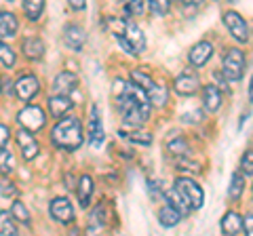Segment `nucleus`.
<instances>
[{"label":"nucleus","instance_id":"obj_26","mask_svg":"<svg viewBox=\"0 0 253 236\" xmlns=\"http://www.w3.org/2000/svg\"><path fill=\"white\" fill-rule=\"evenodd\" d=\"M17 228L13 224V215L9 211H0V236H15Z\"/></svg>","mask_w":253,"mask_h":236},{"label":"nucleus","instance_id":"obj_36","mask_svg":"<svg viewBox=\"0 0 253 236\" xmlns=\"http://www.w3.org/2000/svg\"><path fill=\"white\" fill-rule=\"evenodd\" d=\"M241 171L243 175H253V148H249V150H245L243 158H241Z\"/></svg>","mask_w":253,"mask_h":236},{"label":"nucleus","instance_id":"obj_21","mask_svg":"<svg viewBox=\"0 0 253 236\" xmlns=\"http://www.w3.org/2000/svg\"><path fill=\"white\" fill-rule=\"evenodd\" d=\"M17 34V19L9 11H0V38H13Z\"/></svg>","mask_w":253,"mask_h":236},{"label":"nucleus","instance_id":"obj_4","mask_svg":"<svg viewBox=\"0 0 253 236\" xmlns=\"http://www.w3.org/2000/svg\"><path fill=\"white\" fill-rule=\"evenodd\" d=\"M245 72V53L241 49H228L221 59V74L226 80L236 82L243 78Z\"/></svg>","mask_w":253,"mask_h":236},{"label":"nucleus","instance_id":"obj_11","mask_svg":"<svg viewBox=\"0 0 253 236\" xmlns=\"http://www.w3.org/2000/svg\"><path fill=\"white\" fill-rule=\"evenodd\" d=\"M15 139H17V144L21 148V156H23V158H26V160H34L38 156V150H41V148H38V141H36L34 135H32V131L21 127V131H17Z\"/></svg>","mask_w":253,"mask_h":236},{"label":"nucleus","instance_id":"obj_7","mask_svg":"<svg viewBox=\"0 0 253 236\" xmlns=\"http://www.w3.org/2000/svg\"><path fill=\"white\" fill-rule=\"evenodd\" d=\"M49 211H51V217L55 222H59L61 226H68L74 222V207L66 196H57L53 198L51 204H49Z\"/></svg>","mask_w":253,"mask_h":236},{"label":"nucleus","instance_id":"obj_8","mask_svg":"<svg viewBox=\"0 0 253 236\" xmlns=\"http://www.w3.org/2000/svg\"><path fill=\"white\" fill-rule=\"evenodd\" d=\"M175 186L181 190V194H184L186 198L192 202L194 209H201L203 204H205V192H203V188L194 182V179H190V177H177Z\"/></svg>","mask_w":253,"mask_h":236},{"label":"nucleus","instance_id":"obj_14","mask_svg":"<svg viewBox=\"0 0 253 236\" xmlns=\"http://www.w3.org/2000/svg\"><path fill=\"white\" fill-rule=\"evenodd\" d=\"M106 139V133H104V124H101V114H99V108L93 106L91 110V120H89V141L93 148H99Z\"/></svg>","mask_w":253,"mask_h":236},{"label":"nucleus","instance_id":"obj_1","mask_svg":"<svg viewBox=\"0 0 253 236\" xmlns=\"http://www.w3.org/2000/svg\"><path fill=\"white\" fill-rule=\"evenodd\" d=\"M114 97H116V106L121 112L123 120L133 127H139L150 118V106L152 101L148 97V91L141 89L135 82H123L116 80L114 86Z\"/></svg>","mask_w":253,"mask_h":236},{"label":"nucleus","instance_id":"obj_42","mask_svg":"<svg viewBox=\"0 0 253 236\" xmlns=\"http://www.w3.org/2000/svg\"><path fill=\"white\" fill-rule=\"evenodd\" d=\"M181 2H184L186 6H196V4H201L203 0H181Z\"/></svg>","mask_w":253,"mask_h":236},{"label":"nucleus","instance_id":"obj_28","mask_svg":"<svg viewBox=\"0 0 253 236\" xmlns=\"http://www.w3.org/2000/svg\"><path fill=\"white\" fill-rule=\"evenodd\" d=\"M15 61H17V57H15V51L2 40V38H0V64H2L4 68H13Z\"/></svg>","mask_w":253,"mask_h":236},{"label":"nucleus","instance_id":"obj_34","mask_svg":"<svg viewBox=\"0 0 253 236\" xmlns=\"http://www.w3.org/2000/svg\"><path fill=\"white\" fill-rule=\"evenodd\" d=\"M148 0H125V13L126 15H144Z\"/></svg>","mask_w":253,"mask_h":236},{"label":"nucleus","instance_id":"obj_15","mask_svg":"<svg viewBox=\"0 0 253 236\" xmlns=\"http://www.w3.org/2000/svg\"><path fill=\"white\" fill-rule=\"evenodd\" d=\"M165 198H167V202L171 204V207H175V209H177L184 217L192 213V209H194V207H192V202H190V200L186 198V196L181 194V190H179L177 186H173L171 190L165 192Z\"/></svg>","mask_w":253,"mask_h":236},{"label":"nucleus","instance_id":"obj_23","mask_svg":"<svg viewBox=\"0 0 253 236\" xmlns=\"http://www.w3.org/2000/svg\"><path fill=\"white\" fill-rule=\"evenodd\" d=\"M181 217H184V215H181L175 207H171L169 202L165 204V207H163L161 211H158V222H161V226H165V228H173V226H177Z\"/></svg>","mask_w":253,"mask_h":236},{"label":"nucleus","instance_id":"obj_39","mask_svg":"<svg viewBox=\"0 0 253 236\" xmlns=\"http://www.w3.org/2000/svg\"><path fill=\"white\" fill-rule=\"evenodd\" d=\"M11 137V131L4 127V124H0V148H4L6 146V141H9Z\"/></svg>","mask_w":253,"mask_h":236},{"label":"nucleus","instance_id":"obj_19","mask_svg":"<svg viewBox=\"0 0 253 236\" xmlns=\"http://www.w3.org/2000/svg\"><path fill=\"white\" fill-rule=\"evenodd\" d=\"M93 190H95V184L91 175H83L81 182H78V188H76V194H78V202L81 207L86 209L91 204V198H93Z\"/></svg>","mask_w":253,"mask_h":236},{"label":"nucleus","instance_id":"obj_3","mask_svg":"<svg viewBox=\"0 0 253 236\" xmlns=\"http://www.w3.org/2000/svg\"><path fill=\"white\" fill-rule=\"evenodd\" d=\"M114 36H116V40L121 42L123 51H126L129 55H139V53L146 51V34L141 32V28L137 23L125 21L123 32H118Z\"/></svg>","mask_w":253,"mask_h":236},{"label":"nucleus","instance_id":"obj_10","mask_svg":"<svg viewBox=\"0 0 253 236\" xmlns=\"http://www.w3.org/2000/svg\"><path fill=\"white\" fill-rule=\"evenodd\" d=\"M213 44L209 40H201V42H196L192 49H190L188 53V61H190V66H194V68H203V66H207V61L213 57Z\"/></svg>","mask_w":253,"mask_h":236},{"label":"nucleus","instance_id":"obj_43","mask_svg":"<svg viewBox=\"0 0 253 236\" xmlns=\"http://www.w3.org/2000/svg\"><path fill=\"white\" fill-rule=\"evenodd\" d=\"M249 101L253 104V76H251V80H249Z\"/></svg>","mask_w":253,"mask_h":236},{"label":"nucleus","instance_id":"obj_31","mask_svg":"<svg viewBox=\"0 0 253 236\" xmlns=\"http://www.w3.org/2000/svg\"><path fill=\"white\" fill-rule=\"evenodd\" d=\"M150 2V11H152V15H156V17H163V15H167L173 0H148Z\"/></svg>","mask_w":253,"mask_h":236},{"label":"nucleus","instance_id":"obj_24","mask_svg":"<svg viewBox=\"0 0 253 236\" xmlns=\"http://www.w3.org/2000/svg\"><path fill=\"white\" fill-rule=\"evenodd\" d=\"M245 192V175H243V171L239 173H232V177H230V186H228V198L230 200H241V196Z\"/></svg>","mask_w":253,"mask_h":236},{"label":"nucleus","instance_id":"obj_2","mask_svg":"<svg viewBox=\"0 0 253 236\" xmlns=\"http://www.w3.org/2000/svg\"><path fill=\"white\" fill-rule=\"evenodd\" d=\"M51 139L59 150H68V152L78 150V148L83 146V139H84L83 122L78 120L76 116L59 118L57 124H55L53 131H51Z\"/></svg>","mask_w":253,"mask_h":236},{"label":"nucleus","instance_id":"obj_27","mask_svg":"<svg viewBox=\"0 0 253 236\" xmlns=\"http://www.w3.org/2000/svg\"><path fill=\"white\" fill-rule=\"evenodd\" d=\"M148 97H150V101H152V106H165L167 104V89H165L163 84H156L154 82V86L148 91Z\"/></svg>","mask_w":253,"mask_h":236},{"label":"nucleus","instance_id":"obj_35","mask_svg":"<svg viewBox=\"0 0 253 236\" xmlns=\"http://www.w3.org/2000/svg\"><path fill=\"white\" fill-rule=\"evenodd\" d=\"M15 167V158L6 148H0V173H11Z\"/></svg>","mask_w":253,"mask_h":236},{"label":"nucleus","instance_id":"obj_20","mask_svg":"<svg viewBox=\"0 0 253 236\" xmlns=\"http://www.w3.org/2000/svg\"><path fill=\"white\" fill-rule=\"evenodd\" d=\"M219 226H221V232H224V234L236 236V234L245 232L243 230V217L239 213H234V211H228V213L221 217V224Z\"/></svg>","mask_w":253,"mask_h":236},{"label":"nucleus","instance_id":"obj_18","mask_svg":"<svg viewBox=\"0 0 253 236\" xmlns=\"http://www.w3.org/2000/svg\"><path fill=\"white\" fill-rule=\"evenodd\" d=\"M21 51H23V55H26L28 59L38 61V59H42V55H44V42L41 40V38H36V36H30V38H26V40L21 42Z\"/></svg>","mask_w":253,"mask_h":236},{"label":"nucleus","instance_id":"obj_41","mask_svg":"<svg viewBox=\"0 0 253 236\" xmlns=\"http://www.w3.org/2000/svg\"><path fill=\"white\" fill-rule=\"evenodd\" d=\"M70 2V6H72V9H76V11H83L84 6H86V0H68Z\"/></svg>","mask_w":253,"mask_h":236},{"label":"nucleus","instance_id":"obj_37","mask_svg":"<svg viewBox=\"0 0 253 236\" xmlns=\"http://www.w3.org/2000/svg\"><path fill=\"white\" fill-rule=\"evenodd\" d=\"M0 194L2 196H17V188L11 184H0Z\"/></svg>","mask_w":253,"mask_h":236},{"label":"nucleus","instance_id":"obj_32","mask_svg":"<svg viewBox=\"0 0 253 236\" xmlns=\"http://www.w3.org/2000/svg\"><path fill=\"white\" fill-rule=\"evenodd\" d=\"M131 80L135 84H139L141 89H146V91H150L154 86V80L146 72H141V70H133V72H131Z\"/></svg>","mask_w":253,"mask_h":236},{"label":"nucleus","instance_id":"obj_17","mask_svg":"<svg viewBox=\"0 0 253 236\" xmlns=\"http://www.w3.org/2000/svg\"><path fill=\"white\" fill-rule=\"evenodd\" d=\"M203 106L207 112H217L221 106V91L217 84H205L203 86Z\"/></svg>","mask_w":253,"mask_h":236},{"label":"nucleus","instance_id":"obj_5","mask_svg":"<svg viewBox=\"0 0 253 236\" xmlns=\"http://www.w3.org/2000/svg\"><path fill=\"white\" fill-rule=\"evenodd\" d=\"M221 21H224V26L228 28V32H230V36L236 42H247L249 40V26L236 11H226L224 15H221Z\"/></svg>","mask_w":253,"mask_h":236},{"label":"nucleus","instance_id":"obj_30","mask_svg":"<svg viewBox=\"0 0 253 236\" xmlns=\"http://www.w3.org/2000/svg\"><path fill=\"white\" fill-rule=\"evenodd\" d=\"M121 137L133 141V144H141V146H150V144H152V135L146 133V131H133V133L121 131Z\"/></svg>","mask_w":253,"mask_h":236},{"label":"nucleus","instance_id":"obj_22","mask_svg":"<svg viewBox=\"0 0 253 236\" xmlns=\"http://www.w3.org/2000/svg\"><path fill=\"white\" fill-rule=\"evenodd\" d=\"M70 108H72V101L68 99V95H57V93H55V95L49 99V112L55 118H59L66 112H70Z\"/></svg>","mask_w":253,"mask_h":236},{"label":"nucleus","instance_id":"obj_45","mask_svg":"<svg viewBox=\"0 0 253 236\" xmlns=\"http://www.w3.org/2000/svg\"><path fill=\"white\" fill-rule=\"evenodd\" d=\"M6 2H13V0H6Z\"/></svg>","mask_w":253,"mask_h":236},{"label":"nucleus","instance_id":"obj_38","mask_svg":"<svg viewBox=\"0 0 253 236\" xmlns=\"http://www.w3.org/2000/svg\"><path fill=\"white\" fill-rule=\"evenodd\" d=\"M243 230H245V234L253 236V215H245L243 217Z\"/></svg>","mask_w":253,"mask_h":236},{"label":"nucleus","instance_id":"obj_16","mask_svg":"<svg viewBox=\"0 0 253 236\" xmlns=\"http://www.w3.org/2000/svg\"><path fill=\"white\" fill-rule=\"evenodd\" d=\"M78 86V78L76 74L72 72H61L55 76L53 80V93H57V95H70L74 89Z\"/></svg>","mask_w":253,"mask_h":236},{"label":"nucleus","instance_id":"obj_25","mask_svg":"<svg viewBox=\"0 0 253 236\" xmlns=\"http://www.w3.org/2000/svg\"><path fill=\"white\" fill-rule=\"evenodd\" d=\"M23 11H26L30 21L41 19V15L44 11V0H23Z\"/></svg>","mask_w":253,"mask_h":236},{"label":"nucleus","instance_id":"obj_12","mask_svg":"<svg viewBox=\"0 0 253 236\" xmlns=\"http://www.w3.org/2000/svg\"><path fill=\"white\" fill-rule=\"evenodd\" d=\"M63 42L72 51H83V46L86 42L84 30L78 26V23H68V26L63 28Z\"/></svg>","mask_w":253,"mask_h":236},{"label":"nucleus","instance_id":"obj_44","mask_svg":"<svg viewBox=\"0 0 253 236\" xmlns=\"http://www.w3.org/2000/svg\"><path fill=\"white\" fill-rule=\"evenodd\" d=\"M0 82H2V80H0ZM0 91H2V86H0Z\"/></svg>","mask_w":253,"mask_h":236},{"label":"nucleus","instance_id":"obj_6","mask_svg":"<svg viewBox=\"0 0 253 236\" xmlns=\"http://www.w3.org/2000/svg\"><path fill=\"white\" fill-rule=\"evenodd\" d=\"M17 122L21 124L23 129L36 133V131H41V129L44 127L46 116H44V112H42V108H38V106H26V108H23L21 112L17 114Z\"/></svg>","mask_w":253,"mask_h":236},{"label":"nucleus","instance_id":"obj_33","mask_svg":"<svg viewBox=\"0 0 253 236\" xmlns=\"http://www.w3.org/2000/svg\"><path fill=\"white\" fill-rule=\"evenodd\" d=\"M11 215L17 219V222L21 224H30V213H28V209H26V204H23L21 200H15L13 202V207H11Z\"/></svg>","mask_w":253,"mask_h":236},{"label":"nucleus","instance_id":"obj_40","mask_svg":"<svg viewBox=\"0 0 253 236\" xmlns=\"http://www.w3.org/2000/svg\"><path fill=\"white\" fill-rule=\"evenodd\" d=\"M4 84H2V91L6 93V95H13L15 93V82L13 80H2Z\"/></svg>","mask_w":253,"mask_h":236},{"label":"nucleus","instance_id":"obj_9","mask_svg":"<svg viewBox=\"0 0 253 236\" xmlns=\"http://www.w3.org/2000/svg\"><path fill=\"white\" fill-rule=\"evenodd\" d=\"M38 89H41V82H38V78L34 74H21L17 78V82H15V95H17L21 101L34 99Z\"/></svg>","mask_w":253,"mask_h":236},{"label":"nucleus","instance_id":"obj_13","mask_svg":"<svg viewBox=\"0 0 253 236\" xmlns=\"http://www.w3.org/2000/svg\"><path fill=\"white\" fill-rule=\"evenodd\" d=\"M199 86H201V80H199V76L196 74H190V72H184V74H179L175 80H173V91L177 93V95H194L196 91H199Z\"/></svg>","mask_w":253,"mask_h":236},{"label":"nucleus","instance_id":"obj_29","mask_svg":"<svg viewBox=\"0 0 253 236\" xmlns=\"http://www.w3.org/2000/svg\"><path fill=\"white\" fill-rule=\"evenodd\" d=\"M167 150L173 154V156H188L190 154V146L184 137H177V139H171Z\"/></svg>","mask_w":253,"mask_h":236}]
</instances>
